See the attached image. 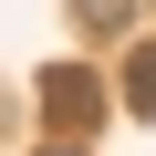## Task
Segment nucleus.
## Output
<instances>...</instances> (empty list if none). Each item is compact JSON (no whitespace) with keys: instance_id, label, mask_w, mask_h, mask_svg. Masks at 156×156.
I'll return each mask as SVG.
<instances>
[{"instance_id":"f257e3e1","label":"nucleus","mask_w":156,"mask_h":156,"mask_svg":"<svg viewBox=\"0 0 156 156\" xmlns=\"http://www.w3.org/2000/svg\"><path fill=\"white\" fill-rule=\"evenodd\" d=\"M115 104H104V73L94 62H42V125L52 135H94Z\"/></svg>"},{"instance_id":"f03ea898","label":"nucleus","mask_w":156,"mask_h":156,"mask_svg":"<svg viewBox=\"0 0 156 156\" xmlns=\"http://www.w3.org/2000/svg\"><path fill=\"white\" fill-rule=\"evenodd\" d=\"M115 104H125L135 125H156V42H135V52H125V73H115Z\"/></svg>"},{"instance_id":"7ed1b4c3","label":"nucleus","mask_w":156,"mask_h":156,"mask_svg":"<svg viewBox=\"0 0 156 156\" xmlns=\"http://www.w3.org/2000/svg\"><path fill=\"white\" fill-rule=\"evenodd\" d=\"M115 11H125V0H83V21H94V31H115Z\"/></svg>"},{"instance_id":"20e7f679","label":"nucleus","mask_w":156,"mask_h":156,"mask_svg":"<svg viewBox=\"0 0 156 156\" xmlns=\"http://www.w3.org/2000/svg\"><path fill=\"white\" fill-rule=\"evenodd\" d=\"M42 156H83V146H73V135H62V146H42Z\"/></svg>"}]
</instances>
